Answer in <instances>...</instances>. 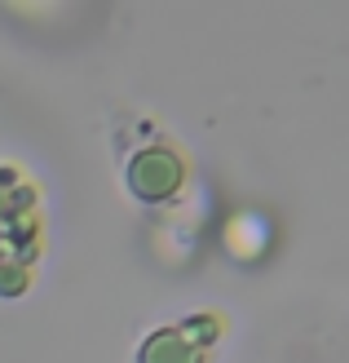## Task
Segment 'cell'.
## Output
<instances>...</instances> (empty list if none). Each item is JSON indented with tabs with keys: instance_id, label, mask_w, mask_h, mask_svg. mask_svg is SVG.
Here are the masks:
<instances>
[{
	"instance_id": "cell-1",
	"label": "cell",
	"mask_w": 349,
	"mask_h": 363,
	"mask_svg": "<svg viewBox=\"0 0 349 363\" xmlns=\"http://www.w3.org/2000/svg\"><path fill=\"white\" fill-rule=\"evenodd\" d=\"M181 182H186V169H181V160L168 147H146L128 160V191L146 199V204L173 199L181 191Z\"/></svg>"
},
{
	"instance_id": "cell-2",
	"label": "cell",
	"mask_w": 349,
	"mask_h": 363,
	"mask_svg": "<svg viewBox=\"0 0 349 363\" xmlns=\"http://www.w3.org/2000/svg\"><path fill=\"white\" fill-rule=\"evenodd\" d=\"M217 337L208 315H195L186 328H159L142 341L137 363H204V341Z\"/></svg>"
}]
</instances>
